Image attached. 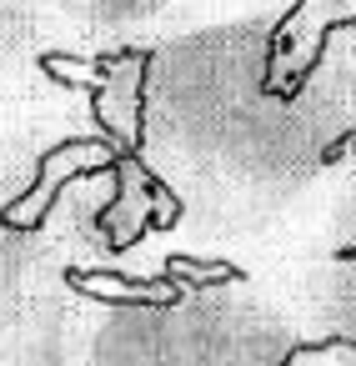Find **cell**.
Instances as JSON below:
<instances>
[{
    "mask_svg": "<svg viewBox=\"0 0 356 366\" xmlns=\"http://www.w3.org/2000/svg\"><path fill=\"white\" fill-rule=\"evenodd\" d=\"M106 121L151 211L166 201L201 246L261 241L356 161V26L321 51L286 16L181 31L111 66Z\"/></svg>",
    "mask_w": 356,
    "mask_h": 366,
    "instance_id": "1",
    "label": "cell"
},
{
    "mask_svg": "<svg viewBox=\"0 0 356 366\" xmlns=\"http://www.w3.org/2000/svg\"><path fill=\"white\" fill-rule=\"evenodd\" d=\"M291 301L246 276H171L81 306L76 366H301Z\"/></svg>",
    "mask_w": 356,
    "mask_h": 366,
    "instance_id": "2",
    "label": "cell"
},
{
    "mask_svg": "<svg viewBox=\"0 0 356 366\" xmlns=\"http://www.w3.org/2000/svg\"><path fill=\"white\" fill-rule=\"evenodd\" d=\"M0 176H6V126H0Z\"/></svg>",
    "mask_w": 356,
    "mask_h": 366,
    "instance_id": "3",
    "label": "cell"
}]
</instances>
